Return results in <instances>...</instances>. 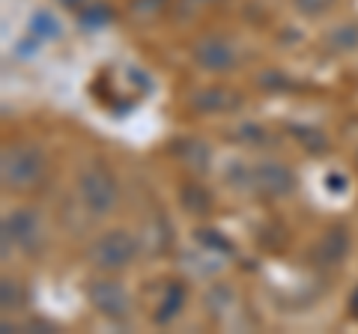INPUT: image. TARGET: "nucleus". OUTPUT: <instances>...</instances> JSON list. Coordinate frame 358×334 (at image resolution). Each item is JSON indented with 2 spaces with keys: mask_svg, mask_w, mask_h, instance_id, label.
Segmentation results:
<instances>
[{
  "mask_svg": "<svg viewBox=\"0 0 358 334\" xmlns=\"http://www.w3.org/2000/svg\"><path fill=\"white\" fill-rule=\"evenodd\" d=\"M192 3H215V0H192Z\"/></svg>",
  "mask_w": 358,
  "mask_h": 334,
  "instance_id": "b1692460",
  "label": "nucleus"
},
{
  "mask_svg": "<svg viewBox=\"0 0 358 334\" xmlns=\"http://www.w3.org/2000/svg\"><path fill=\"white\" fill-rule=\"evenodd\" d=\"M293 6L299 9L301 15L317 18V15H322V13H329V9L334 6V0H293Z\"/></svg>",
  "mask_w": 358,
  "mask_h": 334,
  "instance_id": "aec40b11",
  "label": "nucleus"
},
{
  "mask_svg": "<svg viewBox=\"0 0 358 334\" xmlns=\"http://www.w3.org/2000/svg\"><path fill=\"white\" fill-rule=\"evenodd\" d=\"M346 248H350V233H346L343 227H331L326 236L320 239V245H317V260L334 266V263L343 260Z\"/></svg>",
  "mask_w": 358,
  "mask_h": 334,
  "instance_id": "1a4fd4ad",
  "label": "nucleus"
},
{
  "mask_svg": "<svg viewBox=\"0 0 358 334\" xmlns=\"http://www.w3.org/2000/svg\"><path fill=\"white\" fill-rule=\"evenodd\" d=\"M167 3V0H131V13L143 18V21H150L162 13V6Z\"/></svg>",
  "mask_w": 358,
  "mask_h": 334,
  "instance_id": "6ab92c4d",
  "label": "nucleus"
},
{
  "mask_svg": "<svg viewBox=\"0 0 358 334\" xmlns=\"http://www.w3.org/2000/svg\"><path fill=\"white\" fill-rule=\"evenodd\" d=\"M63 6H69V9H84L87 6V0H60Z\"/></svg>",
  "mask_w": 358,
  "mask_h": 334,
  "instance_id": "4be33fe9",
  "label": "nucleus"
},
{
  "mask_svg": "<svg viewBox=\"0 0 358 334\" xmlns=\"http://www.w3.org/2000/svg\"><path fill=\"white\" fill-rule=\"evenodd\" d=\"M182 203H185V209H188L192 215H203L206 209H209V197L203 194V188L188 185L185 191H182Z\"/></svg>",
  "mask_w": 358,
  "mask_h": 334,
  "instance_id": "dca6fc26",
  "label": "nucleus"
},
{
  "mask_svg": "<svg viewBox=\"0 0 358 334\" xmlns=\"http://www.w3.org/2000/svg\"><path fill=\"white\" fill-rule=\"evenodd\" d=\"M245 188H251L263 197H287L296 188V176L284 161H257L248 164Z\"/></svg>",
  "mask_w": 358,
  "mask_h": 334,
  "instance_id": "20e7f679",
  "label": "nucleus"
},
{
  "mask_svg": "<svg viewBox=\"0 0 358 334\" xmlns=\"http://www.w3.org/2000/svg\"><path fill=\"white\" fill-rule=\"evenodd\" d=\"M242 105V96L236 90H227V87H203L192 96V108L200 114H227V110H236Z\"/></svg>",
  "mask_w": 358,
  "mask_h": 334,
  "instance_id": "6e6552de",
  "label": "nucleus"
},
{
  "mask_svg": "<svg viewBox=\"0 0 358 334\" xmlns=\"http://www.w3.org/2000/svg\"><path fill=\"white\" fill-rule=\"evenodd\" d=\"M192 60L197 69L212 72V75L230 72V69H236V48H233V42L227 36H215L212 33V36L197 39L192 45Z\"/></svg>",
  "mask_w": 358,
  "mask_h": 334,
  "instance_id": "0eeeda50",
  "label": "nucleus"
},
{
  "mask_svg": "<svg viewBox=\"0 0 358 334\" xmlns=\"http://www.w3.org/2000/svg\"><path fill=\"white\" fill-rule=\"evenodd\" d=\"M182 305H185V286L179 284V281L167 284L162 302H159V307H155V322H159V326H167L173 317H179Z\"/></svg>",
  "mask_w": 358,
  "mask_h": 334,
  "instance_id": "9b49d317",
  "label": "nucleus"
},
{
  "mask_svg": "<svg viewBox=\"0 0 358 334\" xmlns=\"http://www.w3.org/2000/svg\"><path fill=\"white\" fill-rule=\"evenodd\" d=\"M326 48L331 54L358 51V21H341L326 33Z\"/></svg>",
  "mask_w": 358,
  "mask_h": 334,
  "instance_id": "9d476101",
  "label": "nucleus"
},
{
  "mask_svg": "<svg viewBox=\"0 0 358 334\" xmlns=\"http://www.w3.org/2000/svg\"><path fill=\"white\" fill-rule=\"evenodd\" d=\"M197 242L206 245V248H215V251H221V254H230V251H233V245L224 239L221 233H215V230H197Z\"/></svg>",
  "mask_w": 358,
  "mask_h": 334,
  "instance_id": "a211bd4d",
  "label": "nucleus"
},
{
  "mask_svg": "<svg viewBox=\"0 0 358 334\" xmlns=\"http://www.w3.org/2000/svg\"><path fill=\"white\" fill-rule=\"evenodd\" d=\"M236 138L242 143H251V147H263V143H268V131L263 126H257V122H242L236 129Z\"/></svg>",
  "mask_w": 358,
  "mask_h": 334,
  "instance_id": "f3484780",
  "label": "nucleus"
},
{
  "mask_svg": "<svg viewBox=\"0 0 358 334\" xmlns=\"http://www.w3.org/2000/svg\"><path fill=\"white\" fill-rule=\"evenodd\" d=\"M352 317L358 319V289H355V293H352Z\"/></svg>",
  "mask_w": 358,
  "mask_h": 334,
  "instance_id": "5701e85b",
  "label": "nucleus"
},
{
  "mask_svg": "<svg viewBox=\"0 0 358 334\" xmlns=\"http://www.w3.org/2000/svg\"><path fill=\"white\" fill-rule=\"evenodd\" d=\"M110 18H114V13H110L105 3H87V6L81 9V27H87V30L105 27Z\"/></svg>",
  "mask_w": 358,
  "mask_h": 334,
  "instance_id": "ddd939ff",
  "label": "nucleus"
},
{
  "mask_svg": "<svg viewBox=\"0 0 358 334\" xmlns=\"http://www.w3.org/2000/svg\"><path fill=\"white\" fill-rule=\"evenodd\" d=\"M0 305H3V310L24 307V289L13 277H3V284H0Z\"/></svg>",
  "mask_w": 358,
  "mask_h": 334,
  "instance_id": "4468645a",
  "label": "nucleus"
},
{
  "mask_svg": "<svg viewBox=\"0 0 358 334\" xmlns=\"http://www.w3.org/2000/svg\"><path fill=\"white\" fill-rule=\"evenodd\" d=\"M27 30H30L36 39H42V42L60 39V36H63V27H60L57 15L48 13V9H36V13L30 15V21H27Z\"/></svg>",
  "mask_w": 358,
  "mask_h": 334,
  "instance_id": "f8f14e48",
  "label": "nucleus"
},
{
  "mask_svg": "<svg viewBox=\"0 0 358 334\" xmlns=\"http://www.w3.org/2000/svg\"><path fill=\"white\" fill-rule=\"evenodd\" d=\"M138 257V239L129 230H105L96 236L93 245L87 248V260L96 266L99 272H122L129 269Z\"/></svg>",
  "mask_w": 358,
  "mask_h": 334,
  "instance_id": "7ed1b4c3",
  "label": "nucleus"
},
{
  "mask_svg": "<svg viewBox=\"0 0 358 334\" xmlns=\"http://www.w3.org/2000/svg\"><path fill=\"white\" fill-rule=\"evenodd\" d=\"M120 197L117 180L110 176V170L102 161L87 164L81 173H78V200L93 218H105L108 212H114Z\"/></svg>",
  "mask_w": 358,
  "mask_h": 334,
  "instance_id": "f03ea898",
  "label": "nucleus"
},
{
  "mask_svg": "<svg viewBox=\"0 0 358 334\" xmlns=\"http://www.w3.org/2000/svg\"><path fill=\"white\" fill-rule=\"evenodd\" d=\"M45 176V155L36 143H13L0 155V182L9 191H30Z\"/></svg>",
  "mask_w": 358,
  "mask_h": 334,
  "instance_id": "f257e3e1",
  "label": "nucleus"
},
{
  "mask_svg": "<svg viewBox=\"0 0 358 334\" xmlns=\"http://www.w3.org/2000/svg\"><path fill=\"white\" fill-rule=\"evenodd\" d=\"M9 245H18L24 254H36L42 245V221L36 209H15L3 218V257L9 254Z\"/></svg>",
  "mask_w": 358,
  "mask_h": 334,
  "instance_id": "39448f33",
  "label": "nucleus"
},
{
  "mask_svg": "<svg viewBox=\"0 0 358 334\" xmlns=\"http://www.w3.org/2000/svg\"><path fill=\"white\" fill-rule=\"evenodd\" d=\"M182 161L192 164L194 170H206V161H209L206 143H200V140H185V143H182Z\"/></svg>",
  "mask_w": 358,
  "mask_h": 334,
  "instance_id": "2eb2a0df",
  "label": "nucleus"
},
{
  "mask_svg": "<svg viewBox=\"0 0 358 334\" xmlns=\"http://www.w3.org/2000/svg\"><path fill=\"white\" fill-rule=\"evenodd\" d=\"M39 42H42V39H36V36L30 33L27 39H21V42H18L15 54H18V57H30V54H36V51H39Z\"/></svg>",
  "mask_w": 358,
  "mask_h": 334,
  "instance_id": "412c9836",
  "label": "nucleus"
},
{
  "mask_svg": "<svg viewBox=\"0 0 358 334\" xmlns=\"http://www.w3.org/2000/svg\"><path fill=\"white\" fill-rule=\"evenodd\" d=\"M87 298L90 305H93L99 314L114 319V322H122L129 319L131 314V298L126 293V286L114 277H99V281H90L87 284Z\"/></svg>",
  "mask_w": 358,
  "mask_h": 334,
  "instance_id": "423d86ee",
  "label": "nucleus"
}]
</instances>
